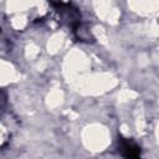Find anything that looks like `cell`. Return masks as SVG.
<instances>
[{"mask_svg": "<svg viewBox=\"0 0 159 159\" xmlns=\"http://www.w3.org/2000/svg\"><path fill=\"white\" fill-rule=\"evenodd\" d=\"M118 145H119V150H120V153L124 158H127V159H140V149L132 140L122 138V139H119Z\"/></svg>", "mask_w": 159, "mask_h": 159, "instance_id": "1", "label": "cell"}, {"mask_svg": "<svg viewBox=\"0 0 159 159\" xmlns=\"http://www.w3.org/2000/svg\"><path fill=\"white\" fill-rule=\"evenodd\" d=\"M4 103H5V97H4L2 92H0V111H1V108L4 107Z\"/></svg>", "mask_w": 159, "mask_h": 159, "instance_id": "2", "label": "cell"}]
</instances>
